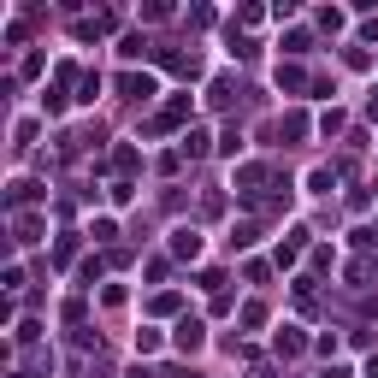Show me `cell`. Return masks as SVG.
Listing matches in <instances>:
<instances>
[{
	"instance_id": "obj_1",
	"label": "cell",
	"mask_w": 378,
	"mask_h": 378,
	"mask_svg": "<svg viewBox=\"0 0 378 378\" xmlns=\"http://www.w3.org/2000/svg\"><path fill=\"white\" fill-rule=\"evenodd\" d=\"M172 343H177V349H184V355H195V349H201V343H207V325H201V319H177Z\"/></svg>"
},
{
	"instance_id": "obj_2",
	"label": "cell",
	"mask_w": 378,
	"mask_h": 378,
	"mask_svg": "<svg viewBox=\"0 0 378 378\" xmlns=\"http://www.w3.org/2000/svg\"><path fill=\"white\" fill-rule=\"evenodd\" d=\"M119 89L130 95V101H154V89H160V83H154V77H148V71H142V77L130 71V77H119Z\"/></svg>"
},
{
	"instance_id": "obj_3",
	"label": "cell",
	"mask_w": 378,
	"mask_h": 378,
	"mask_svg": "<svg viewBox=\"0 0 378 378\" xmlns=\"http://www.w3.org/2000/svg\"><path fill=\"white\" fill-rule=\"evenodd\" d=\"M172 254L177 260H195V254H201V237H195V231H172Z\"/></svg>"
},
{
	"instance_id": "obj_4",
	"label": "cell",
	"mask_w": 378,
	"mask_h": 378,
	"mask_svg": "<svg viewBox=\"0 0 378 378\" xmlns=\"http://www.w3.org/2000/svg\"><path fill=\"white\" fill-rule=\"evenodd\" d=\"M278 83L295 95V89H307V77H302V65H278Z\"/></svg>"
},
{
	"instance_id": "obj_5",
	"label": "cell",
	"mask_w": 378,
	"mask_h": 378,
	"mask_svg": "<svg viewBox=\"0 0 378 378\" xmlns=\"http://www.w3.org/2000/svg\"><path fill=\"white\" fill-rule=\"evenodd\" d=\"M278 355H284V360L302 355V331H290V325H284V331H278Z\"/></svg>"
},
{
	"instance_id": "obj_6",
	"label": "cell",
	"mask_w": 378,
	"mask_h": 378,
	"mask_svg": "<svg viewBox=\"0 0 378 378\" xmlns=\"http://www.w3.org/2000/svg\"><path fill=\"white\" fill-rule=\"evenodd\" d=\"M160 349V331H154V325H142V331H136V355H154Z\"/></svg>"
},
{
	"instance_id": "obj_7",
	"label": "cell",
	"mask_w": 378,
	"mask_h": 378,
	"mask_svg": "<svg viewBox=\"0 0 378 378\" xmlns=\"http://www.w3.org/2000/svg\"><path fill=\"white\" fill-rule=\"evenodd\" d=\"M278 136H307V119H302V112H290V119L278 124Z\"/></svg>"
},
{
	"instance_id": "obj_8",
	"label": "cell",
	"mask_w": 378,
	"mask_h": 378,
	"mask_svg": "<svg viewBox=\"0 0 378 378\" xmlns=\"http://www.w3.org/2000/svg\"><path fill=\"white\" fill-rule=\"evenodd\" d=\"M295 254H302V231H295V237L284 242V249H278V266H295Z\"/></svg>"
},
{
	"instance_id": "obj_9",
	"label": "cell",
	"mask_w": 378,
	"mask_h": 378,
	"mask_svg": "<svg viewBox=\"0 0 378 378\" xmlns=\"http://www.w3.org/2000/svg\"><path fill=\"white\" fill-rule=\"evenodd\" d=\"M12 207H24V201H36V184H12V195H6Z\"/></svg>"
},
{
	"instance_id": "obj_10",
	"label": "cell",
	"mask_w": 378,
	"mask_h": 378,
	"mask_svg": "<svg viewBox=\"0 0 378 378\" xmlns=\"http://www.w3.org/2000/svg\"><path fill=\"white\" fill-rule=\"evenodd\" d=\"M319 378H355V372H349V367H325Z\"/></svg>"
},
{
	"instance_id": "obj_11",
	"label": "cell",
	"mask_w": 378,
	"mask_h": 378,
	"mask_svg": "<svg viewBox=\"0 0 378 378\" xmlns=\"http://www.w3.org/2000/svg\"><path fill=\"white\" fill-rule=\"evenodd\" d=\"M184 378H201V372H184Z\"/></svg>"
},
{
	"instance_id": "obj_12",
	"label": "cell",
	"mask_w": 378,
	"mask_h": 378,
	"mask_svg": "<svg viewBox=\"0 0 378 378\" xmlns=\"http://www.w3.org/2000/svg\"><path fill=\"white\" fill-rule=\"evenodd\" d=\"M372 189H378V184H372Z\"/></svg>"
}]
</instances>
